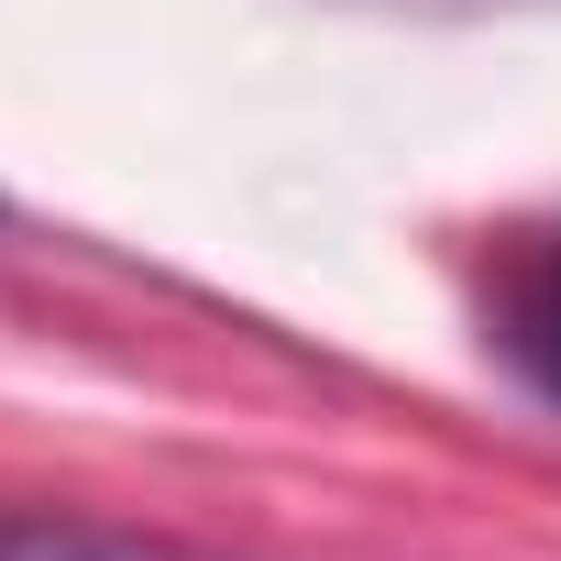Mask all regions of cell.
I'll return each mask as SVG.
<instances>
[{
    "instance_id": "1",
    "label": "cell",
    "mask_w": 561,
    "mask_h": 561,
    "mask_svg": "<svg viewBox=\"0 0 561 561\" xmlns=\"http://www.w3.org/2000/svg\"><path fill=\"white\" fill-rule=\"evenodd\" d=\"M484 353L561 419V220H517L484 253Z\"/></svg>"
},
{
    "instance_id": "2",
    "label": "cell",
    "mask_w": 561,
    "mask_h": 561,
    "mask_svg": "<svg viewBox=\"0 0 561 561\" xmlns=\"http://www.w3.org/2000/svg\"><path fill=\"white\" fill-rule=\"evenodd\" d=\"M0 561H198V550L133 539V528H100V517H12L0 506Z\"/></svg>"
}]
</instances>
